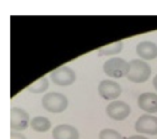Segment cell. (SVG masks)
Masks as SVG:
<instances>
[{
    "label": "cell",
    "instance_id": "6da1fadb",
    "mask_svg": "<svg viewBox=\"0 0 157 139\" xmlns=\"http://www.w3.org/2000/svg\"><path fill=\"white\" fill-rule=\"evenodd\" d=\"M152 69L151 66L143 59H132L129 62V72L127 80L132 83H144L150 79Z\"/></svg>",
    "mask_w": 157,
    "mask_h": 139
},
{
    "label": "cell",
    "instance_id": "7a4b0ae2",
    "mask_svg": "<svg viewBox=\"0 0 157 139\" xmlns=\"http://www.w3.org/2000/svg\"><path fill=\"white\" fill-rule=\"evenodd\" d=\"M42 107L51 113H60L68 107V98L63 94L57 92H51L42 97Z\"/></svg>",
    "mask_w": 157,
    "mask_h": 139
},
{
    "label": "cell",
    "instance_id": "3957f363",
    "mask_svg": "<svg viewBox=\"0 0 157 139\" xmlns=\"http://www.w3.org/2000/svg\"><path fill=\"white\" fill-rule=\"evenodd\" d=\"M103 71L110 78H123L128 74L129 63L122 57H111L103 64Z\"/></svg>",
    "mask_w": 157,
    "mask_h": 139
},
{
    "label": "cell",
    "instance_id": "277c9868",
    "mask_svg": "<svg viewBox=\"0 0 157 139\" xmlns=\"http://www.w3.org/2000/svg\"><path fill=\"white\" fill-rule=\"evenodd\" d=\"M52 82L59 86H68L74 83L76 79V74L74 70L67 66H61L54 69L50 74Z\"/></svg>",
    "mask_w": 157,
    "mask_h": 139
},
{
    "label": "cell",
    "instance_id": "5b68a950",
    "mask_svg": "<svg viewBox=\"0 0 157 139\" xmlns=\"http://www.w3.org/2000/svg\"><path fill=\"white\" fill-rule=\"evenodd\" d=\"M107 114L110 119L115 121H123L130 114V106L123 100H113L107 106Z\"/></svg>",
    "mask_w": 157,
    "mask_h": 139
},
{
    "label": "cell",
    "instance_id": "8992f818",
    "mask_svg": "<svg viewBox=\"0 0 157 139\" xmlns=\"http://www.w3.org/2000/svg\"><path fill=\"white\" fill-rule=\"evenodd\" d=\"M10 117H11L10 126L13 132H22L26 129L30 124L28 112L20 107H12Z\"/></svg>",
    "mask_w": 157,
    "mask_h": 139
},
{
    "label": "cell",
    "instance_id": "52a82bcc",
    "mask_svg": "<svg viewBox=\"0 0 157 139\" xmlns=\"http://www.w3.org/2000/svg\"><path fill=\"white\" fill-rule=\"evenodd\" d=\"M122 92L121 84L113 80H102L98 85V93L103 99L113 101L120 97Z\"/></svg>",
    "mask_w": 157,
    "mask_h": 139
},
{
    "label": "cell",
    "instance_id": "ba28073f",
    "mask_svg": "<svg viewBox=\"0 0 157 139\" xmlns=\"http://www.w3.org/2000/svg\"><path fill=\"white\" fill-rule=\"evenodd\" d=\"M136 132L155 136L157 135V117L151 114H143L138 117L135 123Z\"/></svg>",
    "mask_w": 157,
    "mask_h": 139
},
{
    "label": "cell",
    "instance_id": "9c48e42d",
    "mask_svg": "<svg viewBox=\"0 0 157 139\" xmlns=\"http://www.w3.org/2000/svg\"><path fill=\"white\" fill-rule=\"evenodd\" d=\"M138 106L141 110L147 113L157 112V94L152 92L142 93L138 97Z\"/></svg>",
    "mask_w": 157,
    "mask_h": 139
},
{
    "label": "cell",
    "instance_id": "30bf717a",
    "mask_svg": "<svg viewBox=\"0 0 157 139\" xmlns=\"http://www.w3.org/2000/svg\"><path fill=\"white\" fill-rule=\"evenodd\" d=\"M136 52L143 61H152L157 57V44L147 40L141 41L137 44Z\"/></svg>",
    "mask_w": 157,
    "mask_h": 139
},
{
    "label": "cell",
    "instance_id": "8fae6325",
    "mask_svg": "<svg viewBox=\"0 0 157 139\" xmlns=\"http://www.w3.org/2000/svg\"><path fill=\"white\" fill-rule=\"evenodd\" d=\"M53 138L54 139H78L80 133L78 128L69 124H59L53 129Z\"/></svg>",
    "mask_w": 157,
    "mask_h": 139
},
{
    "label": "cell",
    "instance_id": "7c38bea8",
    "mask_svg": "<svg viewBox=\"0 0 157 139\" xmlns=\"http://www.w3.org/2000/svg\"><path fill=\"white\" fill-rule=\"evenodd\" d=\"M30 126L35 132L38 133H46L51 129L52 127V123L51 121L45 117H35L30 121Z\"/></svg>",
    "mask_w": 157,
    "mask_h": 139
},
{
    "label": "cell",
    "instance_id": "4fadbf2b",
    "mask_svg": "<svg viewBox=\"0 0 157 139\" xmlns=\"http://www.w3.org/2000/svg\"><path fill=\"white\" fill-rule=\"evenodd\" d=\"M124 48V42L123 41H115L113 43L107 44L105 46H101L98 49L99 56H110V55H115L122 52Z\"/></svg>",
    "mask_w": 157,
    "mask_h": 139
},
{
    "label": "cell",
    "instance_id": "5bb4252c",
    "mask_svg": "<svg viewBox=\"0 0 157 139\" xmlns=\"http://www.w3.org/2000/svg\"><path fill=\"white\" fill-rule=\"evenodd\" d=\"M48 80L46 77H42L40 78L39 80H37L36 82L31 83L30 85L27 86V91H29L30 93H33V94H40V93H43L45 92L46 89H48Z\"/></svg>",
    "mask_w": 157,
    "mask_h": 139
},
{
    "label": "cell",
    "instance_id": "9a60e30c",
    "mask_svg": "<svg viewBox=\"0 0 157 139\" xmlns=\"http://www.w3.org/2000/svg\"><path fill=\"white\" fill-rule=\"evenodd\" d=\"M99 139H123L122 135L112 128H103L99 133Z\"/></svg>",
    "mask_w": 157,
    "mask_h": 139
},
{
    "label": "cell",
    "instance_id": "2e32d148",
    "mask_svg": "<svg viewBox=\"0 0 157 139\" xmlns=\"http://www.w3.org/2000/svg\"><path fill=\"white\" fill-rule=\"evenodd\" d=\"M11 139H27L24 134L20 132H12L11 133Z\"/></svg>",
    "mask_w": 157,
    "mask_h": 139
},
{
    "label": "cell",
    "instance_id": "e0dca14e",
    "mask_svg": "<svg viewBox=\"0 0 157 139\" xmlns=\"http://www.w3.org/2000/svg\"><path fill=\"white\" fill-rule=\"evenodd\" d=\"M128 139H147V138L142 136V135H132V136H130Z\"/></svg>",
    "mask_w": 157,
    "mask_h": 139
},
{
    "label": "cell",
    "instance_id": "ac0fdd59",
    "mask_svg": "<svg viewBox=\"0 0 157 139\" xmlns=\"http://www.w3.org/2000/svg\"><path fill=\"white\" fill-rule=\"evenodd\" d=\"M153 86H154V89L157 91V74L154 77V79H153Z\"/></svg>",
    "mask_w": 157,
    "mask_h": 139
}]
</instances>
